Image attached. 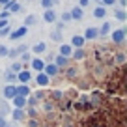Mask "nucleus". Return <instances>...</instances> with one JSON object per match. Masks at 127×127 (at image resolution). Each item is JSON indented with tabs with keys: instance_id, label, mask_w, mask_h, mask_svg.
<instances>
[{
	"instance_id": "obj_1",
	"label": "nucleus",
	"mask_w": 127,
	"mask_h": 127,
	"mask_svg": "<svg viewBox=\"0 0 127 127\" xmlns=\"http://www.w3.org/2000/svg\"><path fill=\"white\" fill-rule=\"evenodd\" d=\"M112 43H123L125 41V28H118L112 32Z\"/></svg>"
},
{
	"instance_id": "obj_2",
	"label": "nucleus",
	"mask_w": 127,
	"mask_h": 127,
	"mask_svg": "<svg viewBox=\"0 0 127 127\" xmlns=\"http://www.w3.org/2000/svg\"><path fill=\"white\" fill-rule=\"evenodd\" d=\"M26 34H28V28H26V26H19L15 32H11V34H9V39H11V41L21 39V37H24Z\"/></svg>"
},
{
	"instance_id": "obj_3",
	"label": "nucleus",
	"mask_w": 127,
	"mask_h": 127,
	"mask_svg": "<svg viewBox=\"0 0 127 127\" xmlns=\"http://www.w3.org/2000/svg\"><path fill=\"white\" fill-rule=\"evenodd\" d=\"M71 54H73V47L69 43H62L60 45V56H64V58H71Z\"/></svg>"
},
{
	"instance_id": "obj_4",
	"label": "nucleus",
	"mask_w": 127,
	"mask_h": 127,
	"mask_svg": "<svg viewBox=\"0 0 127 127\" xmlns=\"http://www.w3.org/2000/svg\"><path fill=\"white\" fill-rule=\"evenodd\" d=\"M30 79H32V75H30L28 69H23V71L17 73V80H19L21 84H28V82H30Z\"/></svg>"
},
{
	"instance_id": "obj_5",
	"label": "nucleus",
	"mask_w": 127,
	"mask_h": 127,
	"mask_svg": "<svg viewBox=\"0 0 127 127\" xmlns=\"http://www.w3.org/2000/svg\"><path fill=\"white\" fill-rule=\"evenodd\" d=\"M58 71H60V69L56 67L54 64H45V69H43V73L49 77V79H51V77H56V75H58Z\"/></svg>"
},
{
	"instance_id": "obj_6",
	"label": "nucleus",
	"mask_w": 127,
	"mask_h": 127,
	"mask_svg": "<svg viewBox=\"0 0 127 127\" xmlns=\"http://www.w3.org/2000/svg\"><path fill=\"white\" fill-rule=\"evenodd\" d=\"M99 36V30H97V28L95 26H88L86 28V32H84V39H95V37Z\"/></svg>"
},
{
	"instance_id": "obj_7",
	"label": "nucleus",
	"mask_w": 127,
	"mask_h": 127,
	"mask_svg": "<svg viewBox=\"0 0 127 127\" xmlns=\"http://www.w3.org/2000/svg\"><path fill=\"white\" fill-rule=\"evenodd\" d=\"M32 62V69H36L37 73H41L45 69V60H41V58H34V60H30Z\"/></svg>"
},
{
	"instance_id": "obj_8",
	"label": "nucleus",
	"mask_w": 127,
	"mask_h": 127,
	"mask_svg": "<svg viewBox=\"0 0 127 127\" xmlns=\"http://www.w3.org/2000/svg\"><path fill=\"white\" fill-rule=\"evenodd\" d=\"M84 41H86V39H84L82 36H73L69 45H71L73 49H82V47H84Z\"/></svg>"
},
{
	"instance_id": "obj_9",
	"label": "nucleus",
	"mask_w": 127,
	"mask_h": 127,
	"mask_svg": "<svg viewBox=\"0 0 127 127\" xmlns=\"http://www.w3.org/2000/svg\"><path fill=\"white\" fill-rule=\"evenodd\" d=\"M43 19H45V23H56L58 15H56V11H54V9H45Z\"/></svg>"
},
{
	"instance_id": "obj_10",
	"label": "nucleus",
	"mask_w": 127,
	"mask_h": 127,
	"mask_svg": "<svg viewBox=\"0 0 127 127\" xmlns=\"http://www.w3.org/2000/svg\"><path fill=\"white\" fill-rule=\"evenodd\" d=\"M13 105H15V108H21V110H24L26 108V97H21V95H15L13 97Z\"/></svg>"
},
{
	"instance_id": "obj_11",
	"label": "nucleus",
	"mask_w": 127,
	"mask_h": 127,
	"mask_svg": "<svg viewBox=\"0 0 127 127\" xmlns=\"http://www.w3.org/2000/svg\"><path fill=\"white\" fill-rule=\"evenodd\" d=\"M32 49V52H34V54H43L45 51H47V43H45V41H39V43H36L34 45V47H30Z\"/></svg>"
},
{
	"instance_id": "obj_12",
	"label": "nucleus",
	"mask_w": 127,
	"mask_h": 127,
	"mask_svg": "<svg viewBox=\"0 0 127 127\" xmlns=\"http://www.w3.org/2000/svg\"><path fill=\"white\" fill-rule=\"evenodd\" d=\"M2 95H4V99H13V97H15V86H13V84H8V86H6L4 88V94H2Z\"/></svg>"
},
{
	"instance_id": "obj_13",
	"label": "nucleus",
	"mask_w": 127,
	"mask_h": 127,
	"mask_svg": "<svg viewBox=\"0 0 127 127\" xmlns=\"http://www.w3.org/2000/svg\"><path fill=\"white\" fill-rule=\"evenodd\" d=\"M15 94L21 95V97H28L30 95V88L26 84H21V86H15Z\"/></svg>"
},
{
	"instance_id": "obj_14",
	"label": "nucleus",
	"mask_w": 127,
	"mask_h": 127,
	"mask_svg": "<svg viewBox=\"0 0 127 127\" xmlns=\"http://www.w3.org/2000/svg\"><path fill=\"white\" fill-rule=\"evenodd\" d=\"M49 80H51V79H49V77L45 75L43 71H41V73H37V77H36V84H37V86H47V84H49Z\"/></svg>"
},
{
	"instance_id": "obj_15",
	"label": "nucleus",
	"mask_w": 127,
	"mask_h": 127,
	"mask_svg": "<svg viewBox=\"0 0 127 127\" xmlns=\"http://www.w3.org/2000/svg\"><path fill=\"white\" fill-rule=\"evenodd\" d=\"M69 15H71V19H75V21H80L84 17V9H80L79 6L77 8H73L71 11H69Z\"/></svg>"
},
{
	"instance_id": "obj_16",
	"label": "nucleus",
	"mask_w": 127,
	"mask_h": 127,
	"mask_svg": "<svg viewBox=\"0 0 127 127\" xmlns=\"http://www.w3.org/2000/svg\"><path fill=\"white\" fill-rule=\"evenodd\" d=\"M94 17L95 19H105V17H107V9H105L103 6H95L94 8Z\"/></svg>"
},
{
	"instance_id": "obj_17",
	"label": "nucleus",
	"mask_w": 127,
	"mask_h": 127,
	"mask_svg": "<svg viewBox=\"0 0 127 127\" xmlns=\"http://www.w3.org/2000/svg\"><path fill=\"white\" fill-rule=\"evenodd\" d=\"M11 116H13V120H15V123H19L21 120H24V118H26V112H24V110H21V108H15V110L11 112Z\"/></svg>"
},
{
	"instance_id": "obj_18",
	"label": "nucleus",
	"mask_w": 127,
	"mask_h": 127,
	"mask_svg": "<svg viewBox=\"0 0 127 127\" xmlns=\"http://www.w3.org/2000/svg\"><path fill=\"white\" fill-rule=\"evenodd\" d=\"M67 64H69V60L67 58H64V56H56V58H54V65H56V67H67Z\"/></svg>"
},
{
	"instance_id": "obj_19",
	"label": "nucleus",
	"mask_w": 127,
	"mask_h": 127,
	"mask_svg": "<svg viewBox=\"0 0 127 127\" xmlns=\"http://www.w3.org/2000/svg\"><path fill=\"white\" fill-rule=\"evenodd\" d=\"M110 23H108V21H105L103 24H101V28H97V30H99V34L101 36H107V34H110Z\"/></svg>"
},
{
	"instance_id": "obj_20",
	"label": "nucleus",
	"mask_w": 127,
	"mask_h": 127,
	"mask_svg": "<svg viewBox=\"0 0 127 127\" xmlns=\"http://www.w3.org/2000/svg\"><path fill=\"white\" fill-rule=\"evenodd\" d=\"M125 60H127V54H125V52H116V54H114V62L120 64V65H122V64H125Z\"/></svg>"
},
{
	"instance_id": "obj_21",
	"label": "nucleus",
	"mask_w": 127,
	"mask_h": 127,
	"mask_svg": "<svg viewBox=\"0 0 127 127\" xmlns=\"http://www.w3.org/2000/svg\"><path fill=\"white\" fill-rule=\"evenodd\" d=\"M51 97H52L54 101H62L65 95H64V92H62V90H52V92H51Z\"/></svg>"
},
{
	"instance_id": "obj_22",
	"label": "nucleus",
	"mask_w": 127,
	"mask_h": 127,
	"mask_svg": "<svg viewBox=\"0 0 127 127\" xmlns=\"http://www.w3.org/2000/svg\"><path fill=\"white\" fill-rule=\"evenodd\" d=\"M71 58H73V60H82V58H84V49H73Z\"/></svg>"
},
{
	"instance_id": "obj_23",
	"label": "nucleus",
	"mask_w": 127,
	"mask_h": 127,
	"mask_svg": "<svg viewBox=\"0 0 127 127\" xmlns=\"http://www.w3.org/2000/svg\"><path fill=\"white\" fill-rule=\"evenodd\" d=\"M4 79H6V82H8V84H13V82L17 80V75H15L13 71H9V69H8V71H6V77H4Z\"/></svg>"
},
{
	"instance_id": "obj_24",
	"label": "nucleus",
	"mask_w": 127,
	"mask_h": 127,
	"mask_svg": "<svg viewBox=\"0 0 127 127\" xmlns=\"http://www.w3.org/2000/svg\"><path fill=\"white\" fill-rule=\"evenodd\" d=\"M51 39L56 41V43H60V41L64 39V34H62L60 30H56V32H52V34H51Z\"/></svg>"
},
{
	"instance_id": "obj_25",
	"label": "nucleus",
	"mask_w": 127,
	"mask_h": 127,
	"mask_svg": "<svg viewBox=\"0 0 127 127\" xmlns=\"http://www.w3.org/2000/svg\"><path fill=\"white\" fill-rule=\"evenodd\" d=\"M77 73H79V69H77V67H67L65 77H67V79H77Z\"/></svg>"
},
{
	"instance_id": "obj_26",
	"label": "nucleus",
	"mask_w": 127,
	"mask_h": 127,
	"mask_svg": "<svg viewBox=\"0 0 127 127\" xmlns=\"http://www.w3.org/2000/svg\"><path fill=\"white\" fill-rule=\"evenodd\" d=\"M9 71H13V73L17 75L19 71H23V64H21V62H13V64H11V67H9Z\"/></svg>"
},
{
	"instance_id": "obj_27",
	"label": "nucleus",
	"mask_w": 127,
	"mask_h": 127,
	"mask_svg": "<svg viewBox=\"0 0 127 127\" xmlns=\"http://www.w3.org/2000/svg\"><path fill=\"white\" fill-rule=\"evenodd\" d=\"M114 15H116V19H118V21H125V17H127V13H125V9H116V13H114Z\"/></svg>"
},
{
	"instance_id": "obj_28",
	"label": "nucleus",
	"mask_w": 127,
	"mask_h": 127,
	"mask_svg": "<svg viewBox=\"0 0 127 127\" xmlns=\"http://www.w3.org/2000/svg\"><path fill=\"white\" fill-rule=\"evenodd\" d=\"M34 23H36V15H28L26 17V19H24V24H23V26H32V24H34Z\"/></svg>"
},
{
	"instance_id": "obj_29",
	"label": "nucleus",
	"mask_w": 127,
	"mask_h": 127,
	"mask_svg": "<svg viewBox=\"0 0 127 127\" xmlns=\"http://www.w3.org/2000/svg\"><path fill=\"white\" fill-rule=\"evenodd\" d=\"M56 0H41V6H43L45 9H52V4H54Z\"/></svg>"
},
{
	"instance_id": "obj_30",
	"label": "nucleus",
	"mask_w": 127,
	"mask_h": 127,
	"mask_svg": "<svg viewBox=\"0 0 127 127\" xmlns=\"http://www.w3.org/2000/svg\"><path fill=\"white\" fill-rule=\"evenodd\" d=\"M43 110H45V112H51V110H54V103H51V101H45V105H43Z\"/></svg>"
},
{
	"instance_id": "obj_31",
	"label": "nucleus",
	"mask_w": 127,
	"mask_h": 127,
	"mask_svg": "<svg viewBox=\"0 0 127 127\" xmlns=\"http://www.w3.org/2000/svg\"><path fill=\"white\" fill-rule=\"evenodd\" d=\"M8 51H9V47H8V45H0V58L8 56Z\"/></svg>"
},
{
	"instance_id": "obj_32",
	"label": "nucleus",
	"mask_w": 127,
	"mask_h": 127,
	"mask_svg": "<svg viewBox=\"0 0 127 127\" xmlns=\"http://www.w3.org/2000/svg\"><path fill=\"white\" fill-rule=\"evenodd\" d=\"M34 99H36V101H41V99H45V92H36V95H34Z\"/></svg>"
},
{
	"instance_id": "obj_33",
	"label": "nucleus",
	"mask_w": 127,
	"mask_h": 127,
	"mask_svg": "<svg viewBox=\"0 0 127 127\" xmlns=\"http://www.w3.org/2000/svg\"><path fill=\"white\" fill-rule=\"evenodd\" d=\"M9 32H11V28H9V26L2 28V30H0V37H4V36H9Z\"/></svg>"
},
{
	"instance_id": "obj_34",
	"label": "nucleus",
	"mask_w": 127,
	"mask_h": 127,
	"mask_svg": "<svg viewBox=\"0 0 127 127\" xmlns=\"http://www.w3.org/2000/svg\"><path fill=\"white\" fill-rule=\"evenodd\" d=\"M88 6H90V0H79V8H80V9L88 8Z\"/></svg>"
},
{
	"instance_id": "obj_35",
	"label": "nucleus",
	"mask_w": 127,
	"mask_h": 127,
	"mask_svg": "<svg viewBox=\"0 0 127 127\" xmlns=\"http://www.w3.org/2000/svg\"><path fill=\"white\" fill-rule=\"evenodd\" d=\"M32 60V56L28 54V52H23V54H21V62H30Z\"/></svg>"
},
{
	"instance_id": "obj_36",
	"label": "nucleus",
	"mask_w": 127,
	"mask_h": 127,
	"mask_svg": "<svg viewBox=\"0 0 127 127\" xmlns=\"http://www.w3.org/2000/svg\"><path fill=\"white\" fill-rule=\"evenodd\" d=\"M62 21H64V23H69V21H71V15H69V11L62 13Z\"/></svg>"
},
{
	"instance_id": "obj_37",
	"label": "nucleus",
	"mask_w": 127,
	"mask_h": 127,
	"mask_svg": "<svg viewBox=\"0 0 127 127\" xmlns=\"http://www.w3.org/2000/svg\"><path fill=\"white\" fill-rule=\"evenodd\" d=\"M101 4H103V8H105V6H114L116 0H101Z\"/></svg>"
},
{
	"instance_id": "obj_38",
	"label": "nucleus",
	"mask_w": 127,
	"mask_h": 127,
	"mask_svg": "<svg viewBox=\"0 0 127 127\" xmlns=\"http://www.w3.org/2000/svg\"><path fill=\"white\" fill-rule=\"evenodd\" d=\"M28 123H30V127H37V120L36 118H30V120H28Z\"/></svg>"
},
{
	"instance_id": "obj_39",
	"label": "nucleus",
	"mask_w": 127,
	"mask_h": 127,
	"mask_svg": "<svg viewBox=\"0 0 127 127\" xmlns=\"http://www.w3.org/2000/svg\"><path fill=\"white\" fill-rule=\"evenodd\" d=\"M6 26H9L8 21H0V30H2V28H6Z\"/></svg>"
},
{
	"instance_id": "obj_40",
	"label": "nucleus",
	"mask_w": 127,
	"mask_h": 127,
	"mask_svg": "<svg viewBox=\"0 0 127 127\" xmlns=\"http://www.w3.org/2000/svg\"><path fill=\"white\" fill-rule=\"evenodd\" d=\"M6 123H8L6 118H4V116H0V127H6Z\"/></svg>"
},
{
	"instance_id": "obj_41",
	"label": "nucleus",
	"mask_w": 127,
	"mask_h": 127,
	"mask_svg": "<svg viewBox=\"0 0 127 127\" xmlns=\"http://www.w3.org/2000/svg\"><path fill=\"white\" fill-rule=\"evenodd\" d=\"M28 114H30V116H32V118H34V116H36V114H37V112H36V108H28Z\"/></svg>"
},
{
	"instance_id": "obj_42",
	"label": "nucleus",
	"mask_w": 127,
	"mask_h": 127,
	"mask_svg": "<svg viewBox=\"0 0 127 127\" xmlns=\"http://www.w3.org/2000/svg\"><path fill=\"white\" fill-rule=\"evenodd\" d=\"M118 4H120V9H123V6L127 4V0H118Z\"/></svg>"
},
{
	"instance_id": "obj_43",
	"label": "nucleus",
	"mask_w": 127,
	"mask_h": 127,
	"mask_svg": "<svg viewBox=\"0 0 127 127\" xmlns=\"http://www.w3.org/2000/svg\"><path fill=\"white\" fill-rule=\"evenodd\" d=\"M9 2H11V0H0V6H4V8H6V6H8Z\"/></svg>"
},
{
	"instance_id": "obj_44",
	"label": "nucleus",
	"mask_w": 127,
	"mask_h": 127,
	"mask_svg": "<svg viewBox=\"0 0 127 127\" xmlns=\"http://www.w3.org/2000/svg\"><path fill=\"white\" fill-rule=\"evenodd\" d=\"M6 127H17V125H15V122H13V123H9V125L6 123Z\"/></svg>"
},
{
	"instance_id": "obj_45",
	"label": "nucleus",
	"mask_w": 127,
	"mask_h": 127,
	"mask_svg": "<svg viewBox=\"0 0 127 127\" xmlns=\"http://www.w3.org/2000/svg\"><path fill=\"white\" fill-rule=\"evenodd\" d=\"M30 2H32V0H30Z\"/></svg>"
}]
</instances>
